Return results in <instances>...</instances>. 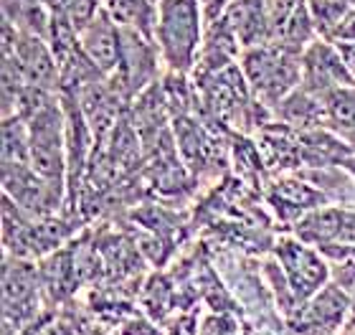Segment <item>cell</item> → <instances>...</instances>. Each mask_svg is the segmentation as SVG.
<instances>
[{
	"label": "cell",
	"mask_w": 355,
	"mask_h": 335,
	"mask_svg": "<svg viewBox=\"0 0 355 335\" xmlns=\"http://www.w3.org/2000/svg\"><path fill=\"white\" fill-rule=\"evenodd\" d=\"M38 295L36 267L23 259H8L3 269V305H6V323L15 325L33 318V305Z\"/></svg>",
	"instance_id": "obj_10"
},
{
	"label": "cell",
	"mask_w": 355,
	"mask_h": 335,
	"mask_svg": "<svg viewBox=\"0 0 355 335\" xmlns=\"http://www.w3.org/2000/svg\"><path fill=\"white\" fill-rule=\"evenodd\" d=\"M338 51H340L343 61H345V67H348L350 76H353L355 82V41H338Z\"/></svg>",
	"instance_id": "obj_18"
},
{
	"label": "cell",
	"mask_w": 355,
	"mask_h": 335,
	"mask_svg": "<svg viewBox=\"0 0 355 335\" xmlns=\"http://www.w3.org/2000/svg\"><path fill=\"white\" fill-rule=\"evenodd\" d=\"M302 89L320 99L338 87H355L338 46H330L325 41H315L302 53Z\"/></svg>",
	"instance_id": "obj_8"
},
{
	"label": "cell",
	"mask_w": 355,
	"mask_h": 335,
	"mask_svg": "<svg viewBox=\"0 0 355 335\" xmlns=\"http://www.w3.org/2000/svg\"><path fill=\"white\" fill-rule=\"evenodd\" d=\"M3 18L13 23L15 31L31 36H49L51 13L44 0H3Z\"/></svg>",
	"instance_id": "obj_14"
},
{
	"label": "cell",
	"mask_w": 355,
	"mask_h": 335,
	"mask_svg": "<svg viewBox=\"0 0 355 335\" xmlns=\"http://www.w3.org/2000/svg\"><path fill=\"white\" fill-rule=\"evenodd\" d=\"M244 71L264 105H279L292 87L300 84L302 59L295 49L279 44H261L244 53Z\"/></svg>",
	"instance_id": "obj_3"
},
{
	"label": "cell",
	"mask_w": 355,
	"mask_h": 335,
	"mask_svg": "<svg viewBox=\"0 0 355 335\" xmlns=\"http://www.w3.org/2000/svg\"><path fill=\"white\" fill-rule=\"evenodd\" d=\"M333 36L338 41H355V13H348L340 21V26L333 31Z\"/></svg>",
	"instance_id": "obj_17"
},
{
	"label": "cell",
	"mask_w": 355,
	"mask_h": 335,
	"mask_svg": "<svg viewBox=\"0 0 355 335\" xmlns=\"http://www.w3.org/2000/svg\"><path fill=\"white\" fill-rule=\"evenodd\" d=\"M277 259L287 290L295 298V302H307L312 295H318L330 282V264L325 257L312 249V244L302 239H279L277 241Z\"/></svg>",
	"instance_id": "obj_4"
},
{
	"label": "cell",
	"mask_w": 355,
	"mask_h": 335,
	"mask_svg": "<svg viewBox=\"0 0 355 335\" xmlns=\"http://www.w3.org/2000/svg\"><path fill=\"white\" fill-rule=\"evenodd\" d=\"M3 56H10V59L21 67L23 76L28 79V84H36L41 89L51 92L53 87L61 84L59 74V61L53 56L49 41L41 36H31V33H15L13 41H6L3 44Z\"/></svg>",
	"instance_id": "obj_6"
},
{
	"label": "cell",
	"mask_w": 355,
	"mask_h": 335,
	"mask_svg": "<svg viewBox=\"0 0 355 335\" xmlns=\"http://www.w3.org/2000/svg\"><path fill=\"white\" fill-rule=\"evenodd\" d=\"M84 53L104 76H114L122 61V28L104 13V8L94 15V21L79 33Z\"/></svg>",
	"instance_id": "obj_11"
},
{
	"label": "cell",
	"mask_w": 355,
	"mask_h": 335,
	"mask_svg": "<svg viewBox=\"0 0 355 335\" xmlns=\"http://www.w3.org/2000/svg\"><path fill=\"white\" fill-rule=\"evenodd\" d=\"M3 188L10 201L31 216L56 209L61 188L41 178L31 163H3Z\"/></svg>",
	"instance_id": "obj_5"
},
{
	"label": "cell",
	"mask_w": 355,
	"mask_h": 335,
	"mask_svg": "<svg viewBox=\"0 0 355 335\" xmlns=\"http://www.w3.org/2000/svg\"><path fill=\"white\" fill-rule=\"evenodd\" d=\"M348 335H355V330H353V333H348Z\"/></svg>",
	"instance_id": "obj_20"
},
{
	"label": "cell",
	"mask_w": 355,
	"mask_h": 335,
	"mask_svg": "<svg viewBox=\"0 0 355 335\" xmlns=\"http://www.w3.org/2000/svg\"><path fill=\"white\" fill-rule=\"evenodd\" d=\"M325 127L345 145L355 150V87H338L322 97Z\"/></svg>",
	"instance_id": "obj_12"
},
{
	"label": "cell",
	"mask_w": 355,
	"mask_h": 335,
	"mask_svg": "<svg viewBox=\"0 0 355 335\" xmlns=\"http://www.w3.org/2000/svg\"><path fill=\"white\" fill-rule=\"evenodd\" d=\"M49 13L64 18L74 26L79 33L94 21V15L102 10V0H44Z\"/></svg>",
	"instance_id": "obj_15"
},
{
	"label": "cell",
	"mask_w": 355,
	"mask_h": 335,
	"mask_svg": "<svg viewBox=\"0 0 355 335\" xmlns=\"http://www.w3.org/2000/svg\"><path fill=\"white\" fill-rule=\"evenodd\" d=\"M231 6V0H200V8H203V18L206 23H216L226 13V8Z\"/></svg>",
	"instance_id": "obj_16"
},
{
	"label": "cell",
	"mask_w": 355,
	"mask_h": 335,
	"mask_svg": "<svg viewBox=\"0 0 355 335\" xmlns=\"http://www.w3.org/2000/svg\"><path fill=\"white\" fill-rule=\"evenodd\" d=\"M41 335H76V333L69 325H51V328H46Z\"/></svg>",
	"instance_id": "obj_19"
},
{
	"label": "cell",
	"mask_w": 355,
	"mask_h": 335,
	"mask_svg": "<svg viewBox=\"0 0 355 335\" xmlns=\"http://www.w3.org/2000/svg\"><path fill=\"white\" fill-rule=\"evenodd\" d=\"M104 13L117 23L119 28L137 31L142 36H155L157 3L155 0H102Z\"/></svg>",
	"instance_id": "obj_13"
},
{
	"label": "cell",
	"mask_w": 355,
	"mask_h": 335,
	"mask_svg": "<svg viewBox=\"0 0 355 335\" xmlns=\"http://www.w3.org/2000/svg\"><path fill=\"white\" fill-rule=\"evenodd\" d=\"M350 313L348 290L338 282H327L318 295L300 305L297 330L302 335H335Z\"/></svg>",
	"instance_id": "obj_7"
},
{
	"label": "cell",
	"mask_w": 355,
	"mask_h": 335,
	"mask_svg": "<svg viewBox=\"0 0 355 335\" xmlns=\"http://www.w3.org/2000/svg\"><path fill=\"white\" fill-rule=\"evenodd\" d=\"M203 8L200 0H160L155 21V44L165 64L183 74L196 64L203 36Z\"/></svg>",
	"instance_id": "obj_1"
},
{
	"label": "cell",
	"mask_w": 355,
	"mask_h": 335,
	"mask_svg": "<svg viewBox=\"0 0 355 335\" xmlns=\"http://www.w3.org/2000/svg\"><path fill=\"white\" fill-rule=\"evenodd\" d=\"M28 127V163L31 168L53 186L64 188L67 175V114L56 99L49 97L44 105L26 117Z\"/></svg>",
	"instance_id": "obj_2"
},
{
	"label": "cell",
	"mask_w": 355,
	"mask_h": 335,
	"mask_svg": "<svg viewBox=\"0 0 355 335\" xmlns=\"http://www.w3.org/2000/svg\"><path fill=\"white\" fill-rule=\"evenodd\" d=\"M297 237L322 252L338 246H355V214L348 209H312L297 223Z\"/></svg>",
	"instance_id": "obj_9"
}]
</instances>
